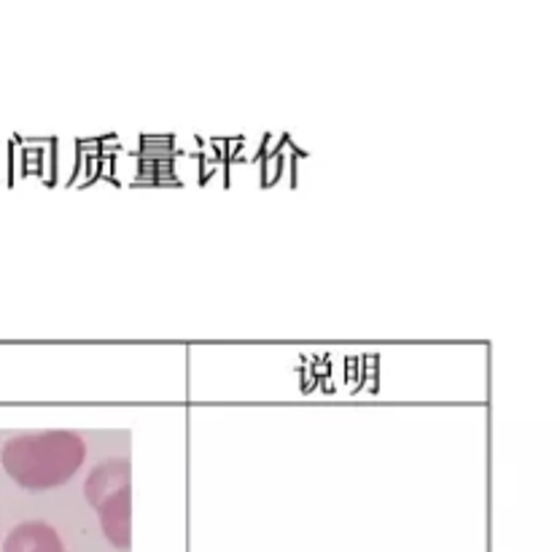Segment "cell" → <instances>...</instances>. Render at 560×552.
<instances>
[{"label":"cell","instance_id":"cell-4","mask_svg":"<svg viewBox=\"0 0 560 552\" xmlns=\"http://www.w3.org/2000/svg\"><path fill=\"white\" fill-rule=\"evenodd\" d=\"M3 552H66L62 539L49 522L27 520L20 522L14 531L5 537Z\"/></svg>","mask_w":560,"mask_h":552},{"label":"cell","instance_id":"cell-2","mask_svg":"<svg viewBox=\"0 0 560 552\" xmlns=\"http://www.w3.org/2000/svg\"><path fill=\"white\" fill-rule=\"evenodd\" d=\"M130 513H132L130 488H125V491H119L116 496H110L108 502H103L101 507H97L105 539H108V542L119 550H127L132 542V520H130L132 515Z\"/></svg>","mask_w":560,"mask_h":552},{"label":"cell","instance_id":"cell-5","mask_svg":"<svg viewBox=\"0 0 560 552\" xmlns=\"http://www.w3.org/2000/svg\"><path fill=\"white\" fill-rule=\"evenodd\" d=\"M140 173L151 181L173 178V143L167 138H149L140 149Z\"/></svg>","mask_w":560,"mask_h":552},{"label":"cell","instance_id":"cell-3","mask_svg":"<svg viewBox=\"0 0 560 552\" xmlns=\"http://www.w3.org/2000/svg\"><path fill=\"white\" fill-rule=\"evenodd\" d=\"M130 472L132 469L127 458H110V461L101 463L84 482L86 502L97 509L103 502H108L110 496H116L119 491L130 488Z\"/></svg>","mask_w":560,"mask_h":552},{"label":"cell","instance_id":"cell-1","mask_svg":"<svg viewBox=\"0 0 560 552\" xmlns=\"http://www.w3.org/2000/svg\"><path fill=\"white\" fill-rule=\"evenodd\" d=\"M86 445L73 432H38L9 439L0 453L5 474L22 488L46 491L66 485L81 469Z\"/></svg>","mask_w":560,"mask_h":552}]
</instances>
